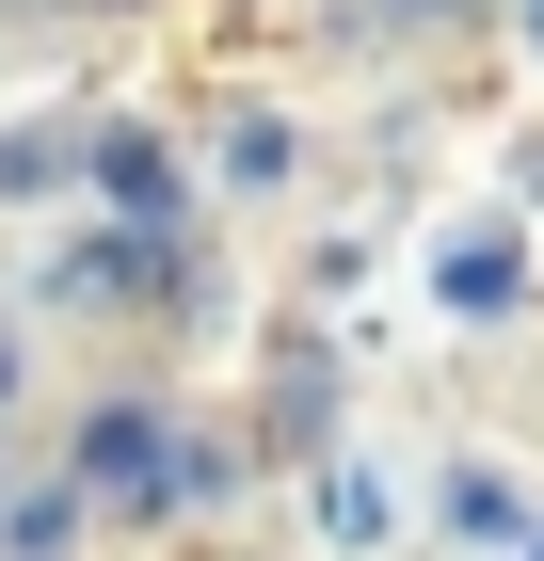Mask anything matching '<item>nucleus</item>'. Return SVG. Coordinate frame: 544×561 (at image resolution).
I'll list each match as a JSON object with an SVG mask.
<instances>
[{
    "label": "nucleus",
    "mask_w": 544,
    "mask_h": 561,
    "mask_svg": "<svg viewBox=\"0 0 544 561\" xmlns=\"http://www.w3.org/2000/svg\"><path fill=\"white\" fill-rule=\"evenodd\" d=\"M176 466H193V433H176L161 401H96V417H81V481H96V497H128V514L176 497Z\"/></svg>",
    "instance_id": "obj_1"
},
{
    "label": "nucleus",
    "mask_w": 544,
    "mask_h": 561,
    "mask_svg": "<svg viewBox=\"0 0 544 561\" xmlns=\"http://www.w3.org/2000/svg\"><path fill=\"white\" fill-rule=\"evenodd\" d=\"M0 386H16V337H0Z\"/></svg>",
    "instance_id": "obj_2"
},
{
    "label": "nucleus",
    "mask_w": 544,
    "mask_h": 561,
    "mask_svg": "<svg viewBox=\"0 0 544 561\" xmlns=\"http://www.w3.org/2000/svg\"><path fill=\"white\" fill-rule=\"evenodd\" d=\"M529 33H544V0H529Z\"/></svg>",
    "instance_id": "obj_3"
}]
</instances>
